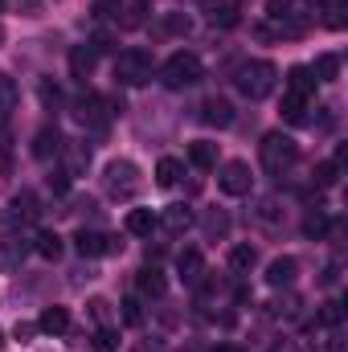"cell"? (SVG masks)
I'll list each match as a JSON object with an SVG mask.
<instances>
[{
	"mask_svg": "<svg viewBox=\"0 0 348 352\" xmlns=\"http://www.w3.org/2000/svg\"><path fill=\"white\" fill-rule=\"evenodd\" d=\"M279 82V70L270 66V62H246L242 70H238V78H234V87L242 90L250 102H262L270 90Z\"/></svg>",
	"mask_w": 348,
	"mask_h": 352,
	"instance_id": "cell-1",
	"label": "cell"
},
{
	"mask_svg": "<svg viewBox=\"0 0 348 352\" xmlns=\"http://www.w3.org/2000/svg\"><path fill=\"white\" fill-rule=\"evenodd\" d=\"M299 160V144L291 140V135H283V131H270L266 140H262V168L274 176H283L291 164Z\"/></svg>",
	"mask_w": 348,
	"mask_h": 352,
	"instance_id": "cell-2",
	"label": "cell"
},
{
	"mask_svg": "<svg viewBox=\"0 0 348 352\" xmlns=\"http://www.w3.org/2000/svg\"><path fill=\"white\" fill-rule=\"evenodd\" d=\"M201 74H205V66H201V58L197 54H173L164 66H160V78H164V87L168 90H184L193 87V82H201Z\"/></svg>",
	"mask_w": 348,
	"mask_h": 352,
	"instance_id": "cell-3",
	"label": "cell"
},
{
	"mask_svg": "<svg viewBox=\"0 0 348 352\" xmlns=\"http://www.w3.org/2000/svg\"><path fill=\"white\" fill-rule=\"evenodd\" d=\"M152 54L148 50H123L119 58H115V78L123 82V87H144V82H152Z\"/></svg>",
	"mask_w": 348,
	"mask_h": 352,
	"instance_id": "cell-4",
	"label": "cell"
},
{
	"mask_svg": "<svg viewBox=\"0 0 348 352\" xmlns=\"http://www.w3.org/2000/svg\"><path fill=\"white\" fill-rule=\"evenodd\" d=\"M102 184H107V192L111 197H119V201H127V197H135L140 192V168L131 164V160H111L107 164V173H102Z\"/></svg>",
	"mask_w": 348,
	"mask_h": 352,
	"instance_id": "cell-5",
	"label": "cell"
},
{
	"mask_svg": "<svg viewBox=\"0 0 348 352\" xmlns=\"http://www.w3.org/2000/svg\"><path fill=\"white\" fill-rule=\"evenodd\" d=\"M217 184H221V192H230V197H246V192H250V184H254L250 164H242V160L221 164V168H217Z\"/></svg>",
	"mask_w": 348,
	"mask_h": 352,
	"instance_id": "cell-6",
	"label": "cell"
},
{
	"mask_svg": "<svg viewBox=\"0 0 348 352\" xmlns=\"http://www.w3.org/2000/svg\"><path fill=\"white\" fill-rule=\"evenodd\" d=\"M123 242H115V238H107V234H98V230H78L74 234V250L83 254V258H102V254H115Z\"/></svg>",
	"mask_w": 348,
	"mask_h": 352,
	"instance_id": "cell-7",
	"label": "cell"
},
{
	"mask_svg": "<svg viewBox=\"0 0 348 352\" xmlns=\"http://www.w3.org/2000/svg\"><path fill=\"white\" fill-rule=\"evenodd\" d=\"M62 160H66V176H83L90 168V148L83 140H70V144H62Z\"/></svg>",
	"mask_w": 348,
	"mask_h": 352,
	"instance_id": "cell-8",
	"label": "cell"
},
{
	"mask_svg": "<svg viewBox=\"0 0 348 352\" xmlns=\"http://www.w3.org/2000/svg\"><path fill=\"white\" fill-rule=\"evenodd\" d=\"M160 226H164L168 234H176V238L188 234V230H193V209H188V205H168V209L160 213Z\"/></svg>",
	"mask_w": 348,
	"mask_h": 352,
	"instance_id": "cell-9",
	"label": "cell"
},
{
	"mask_svg": "<svg viewBox=\"0 0 348 352\" xmlns=\"http://www.w3.org/2000/svg\"><path fill=\"white\" fill-rule=\"evenodd\" d=\"M287 90L299 94V98H312V94H316V74H312V66H291V70H287Z\"/></svg>",
	"mask_w": 348,
	"mask_h": 352,
	"instance_id": "cell-10",
	"label": "cell"
},
{
	"mask_svg": "<svg viewBox=\"0 0 348 352\" xmlns=\"http://www.w3.org/2000/svg\"><path fill=\"white\" fill-rule=\"evenodd\" d=\"M201 119H205V123H213V127H230V123H234V107H230L226 98H205Z\"/></svg>",
	"mask_w": 348,
	"mask_h": 352,
	"instance_id": "cell-11",
	"label": "cell"
},
{
	"mask_svg": "<svg viewBox=\"0 0 348 352\" xmlns=\"http://www.w3.org/2000/svg\"><path fill=\"white\" fill-rule=\"evenodd\" d=\"M156 226H160V217L152 209H131L127 213V234H135V238H152Z\"/></svg>",
	"mask_w": 348,
	"mask_h": 352,
	"instance_id": "cell-12",
	"label": "cell"
},
{
	"mask_svg": "<svg viewBox=\"0 0 348 352\" xmlns=\"http://www.w3.org/2000/svg\"><path fill=\"white\" fill-rule=\"evenodd\" d=\"M295 274H299V263L295 258H274V263L266 266V283L270 287H291Z\"/></svg>",
	"mask_w": 348,
	"mask_h": 352,
	"instance_id": "cell-13",
	"label": "cell"
},
{
	"mask_svg": "<svg viewBox=\"0 0 348 352\" xmlns=\"http://www.w3.org/2000/svg\"><path fill=\"white\" fill-rule=\"evenodd\" d=\"M201 8L209 12V21L213 25H221V29H234L238 25V8L234 4H226V0H201Z\"/></svg>",
	"mask_w": 348,
	"mask_h": 352,
	"instance_id": "cell-14",
	"label": "cell"
},
{
	"mask_svg": "<svg viewBox=\"0 0 348 352\" xmlns=\"http://www.w3.org/2000/svg\"><path fill=\"white\" fill-rule=\"evenodd\" d=\"M25 238H0V270H17L25 258Z\"/></svg>",
	"mask_w": 348,
	"mask_h": 352,
	"instance_id": "cell-15",
	"label": "cell"
},
{
	"mask_svg": "<svg viewBox=\"0 0 348 352\" xmlns=\"http://www.w3.org/2000/svg\"><path fill=\"white\" fill-rule=\"evenodd\" d=\"M58 152H62V135H58L54 127H41L37 140H33V156H37V160H50V156H58Z\"/></svg>",
	"mask_w": 348,
	"mask_h": 352,
	"instance_id": "cell-16",
	"label": "cell"
},
{
	"mask_svg": "<svg viewBox=\"0 0 348 352\" xmlns=\"http://www.w3.org/2000/svg\"><path fill=\"white\" fill-rule=\"evenodd\" d=\"M135 287H140V295H148V299H160L168 283H164V274H160L156 266H144V270H140V278H135Z\"/></svg>",
	"mask_w": 348,
	"mask_h": 352,
	"instance_id": "cell-17",
	"label": "cell"
},
{
	"mask_svg": "<svg viewBox=\"0 0 348 352\" xmlns=\"http://www.w3.org/2000/svg\"><path fill=\"white\" fill-rule=\"evenodd\" d=\"M37 328L50 332V336H62V332L70 328V311H66V307H45L41 320H37Z\"/></svg>",
	"mask_w": 348,
	"mask_h": 352,
	"instance_id": "cell-18",
	"label": "cell"
},
{
	"mask_svg": "<svg viewBox=\"0 0 348 352\" xmlns=\"http://www.w3.org/2000/svg\"><path fill=\"white\" fill-rule=\"evenodd\" d=\"M254 263H259V250H254L250 242H238V246L230 250V270H234V274H250Z\"/></svg>",
	"mask_w": 348,
	"mask_h": 352,
	"instance_id": "cell-19",
	"label": "cell"
},
{
	"mask_svg": "<svg viewBox=\"0 0 348 352\" xmlns=\"http://www.w3.org/2000/svg\"><path fill=\"white\" fill-rule=\"evenodd\" d=\"M176 270H180L184 283H201V274H205V258H201V250H184V254L176 258Z\"/></svg>",
	"mask_w": 348,
	"mask_h": 352,
	"instance_id": "cell-20",
	"label": "cell"
},
{
	"mask_svg": "<svg viewBox=\"0 0 348 352\" xmlns=\"http://www.w3.org/2000/svg\"><path fill=\"white\" fill-rule=\"evenodd\" d=\"M94 50H90V41L87 45H74L70 50V70H74V78H90V70H94Z\"/></svg>",
	"mask_w": 348,
	"mask_h": 352,
	"instance_id": "cell-21",
	"label": "cell"
},
{
	"mask_svg": "<svg viewBox=\"0 0 348 352\" xmlns=\"http://www.w3.org/2000/svg\"><path fill=\"white\" fill-rule=\"evenodd\" d=\"M279 115L287 119V123H303L307 119V98H299V94H283V107H279Z\"/></svg>",
	"mask_w": 348,
	"mask_h": 352,
	"instance_id": "cell-22",
	"label": "cell"
},
{
	"mask_svg": "<svg viewBox=\"0 0 348 352\" xmlns=\"http://www.w3.org/2000/svg\"><path fill=\"white\" fill-rule=\"evenodd\" d=\"M33 250H37L41 258H50V263H58V258H62V238L50 234V230H41V234L33 238Z\"/></svg>",
	"mask_w": 348,
	"mask_h": 352,
	"instance_id": "cell-23",
	"label": "cell"
},
{
	"mask_svg": "<svg viewBox=\"0 0 348 352\" xmlns=\"http://www.w3.org/2000/svg\"><path fill=\"white\" fill-rule=\"evenodd\" d=\"M188 160H193L197 168H217V144H205V140H197V144L188 148Z\"/></svg>",
	"mask_w": 348,
	"mask_h": 352,
	"instance_id": "cell-24",
	"label": "cell"
},
{
	"mask_svg": "<svg viewBox=\"0 0 348 352\" xmlns=\"http://www.w3.org/2000/svg\"><path fill=\"white\" fill-rule=\"evenodd\" d=\"M312 74H316V82H336V74H340V58H336V54H320Z\"/></svg>",
	"mask_w": 348,
	"mask_h": 352,
	"instance_id": "cell-25",
	"label": "cell"
},
{
	"mask_svg": "<svg viewBox=\"0 0 348 352\" xmlns=\"http://www.w3.org/2000/svg\"><path fill=\"white\" fill-rule=\"evenodd\" d=\"M180 173H184V168H180V160L164 156V160L156 164V184H160V188H173L176 180H180Z\"/></svg>",
	"mask_w": 348,
	"mask_h": 352,
	"instance_id": "cell-26",
	"label": "cell"
},
{
	"mask_svg": "<svg viewBox=\"0 0 348 352\" xmlns=\"http://www.w3.org/2000/svg\"><path fill=\"white\" fill-rule=\"evenodd\" d=\"M144 12H148V0H131L119 16V29H140L144 25Z\"/></svg>",
	"mask_w": 348,
	"mask_h": 352,
	"instance_id": "cell-27",
	"label": "cell"
},
{
	"mask_svg": "<svg viewBox=\"0 0 348 352\" xmlns=\"http://www.w3.org/2000/svg\"><path fill=\"white\" fill-rule=\"evenodd\" d=\"M17 98H21V94H17V82H12L8 74H0V115H8V111L17 107Z\"/></svg>",
	"mask_w": 348,
	"mask_h": 352,
	"instance_id": "cell-28",
	"label": "cell"
},
{
	"mask_svg": "<svg viewBox=\"0 0 348 352\" xmlns=\"http://www.w3.org/2000/svg\"><path fill=\"white\" fill-rule=\"evenodd\" d=\"M90 316H94L98 328H115V311H111L107 299H90Z\"/></svg>",
	"mask_w": 348,
	"mask_h": 352,
	"instance_id": "cell-29",
	"label": "cell"
},
{
	"mask_svg": "<svg viewBox=\"0 0 348 352\" xmlns=\"http://www.w3.org/2000/svg\"><path fill=\"white\" fill-rule=\"evenodd\" d=\"M312 180H316L320 188H332V184L340 180V168H336L332 160H324V164H316V173H312Z\"/></svg>",
	"mask_w": 348,
	"mask_h": 352,
	"instance_id": "cell-30",
	"label": "cell"
},
{
	"mask_svg": "<svg viewBox=\"0 0 348 352\" xmlns=\"http://www.w3.org/2000/svg\"><path fill=\"white\" fill-rule=\"evenodd\" d=\"M226 230H230V217H226L221 209H213V213L205 217V234H209V238H221Z\"/></svg>",
	"mask_w": 348,
	"mask_h": 352,
	"instance_id": "cell-31",
	"label": "cell"
},
{
	"mask_svg": "<svg viewBox=\"0 0 348 352\" xmlns=\"http://www.w3.org/2000/svg\"><path fill=\"white\" fill-rule=\"evenodd\" d=\"M12 209H17V217H37V201H33V192H21V197L12 201Z\"/></svg>",
	"mask_w": 348,
	"mask_h": 352,
	"instance_id": "cell-32",
	"label": "cell"
},
{
	"mask_svg": "<svg viewBox=\"0 0 348 352\" xmlns=\"http://www.w3.org/2000/svg\"><path fill=\"white\" fill-rule=\"evenodd\" d=\"M324 230H328V217H324V213H312V217L303 221V234H307V238H324Z\"/></svg>",
	"mask_w": 348,
	"mask_h": 352,
	"instance_id": "cell-33",
	"label": "cell"
},
{
	"mask_svg": "<svg viewBox=\"0 0 348 352\" xmlns=\"http://www.w3.org/2000/svg\"><path fill=\"white\" fill-rule=\"evenodd\" d=\"M259 221H266V226H274V221H279V201H274V197L259 201Z\"/></svg>",
	"mask_w": 348,
	"mask_h": 352,
	"instance_id": "cell-34",
	"label": "cell"
},
{
	"mask_svg": "<svg viewBox=\"0 0 348 352\" xmlns=\"http://www.w3.org/2000/svg\"><path fill=\"white\" fill-rule=\"evenodd\" d=\"M164 29H168V33H188L193 25H188L184 12H168V16H164Z\"/></svg>",
	"mask_w": 348,
	"mask_h": 352,
	"instance_id": "cell-35",
	"label": "cell"
},
{
	"mask_svg": "<svg viewBox=\"0 0 348 352\" xmlns=\"http://www.w3.org/2000/svg\"><path fill=\"white\" fill-rule=\"evenodd\" d=\"M98 352H111V349H119V336H115V328H98Z\"/></svg>",
	"mask_w": 348,
	"mask_h": 352,
	"instance_id": "cell-36",
	"label": "cell"
},
{
	"mask_svg": "<svg viewBox=\"0 0 348 352\" xmlns=\"http://www.w3.org/2000/svg\"><path fill=\"white\" fill-rule=\"evenodd\" d=\"M123 320H127V324H140V320H144V311H140V299H135V295H131V299H123Z\"/></svg>",
	"mask_w": 348,
	"mask_h": 352,
	"instance_id": "cell-37",
	"label": "cell"
},
{
	"mask_svg": "<svg viewBox=\"0 0 348 352\" xmlns=\"http://www.w3.org/2000/svg\"><path fill=\"white\" fill-rule=\"evenodd\" d=\"M324 324H340V303H324Z\"/></svg>",
	"mask_w": 348,
	"mask_h": 352,
	"instance_id": "cell-38",
	"label": "cell"
},
{
	"mask_svg": "<svg viewBox=\"0 0 348 352\" xmlns=\"http://www.w3.org/2000/svg\"><path fill=\"white\" fill-rule=\"evenodd\" d=\"M135 352H168V344H164V340H140Z\"/></svg>",
	"mask_w": 348,
	"mask_h": 352,
	"instance_id": "cell-39",
	"label": "cell"
},
{
	"mask_svg": "<svg viewBox=\"0 0 348 352\" xmlns=\"http://www.w3.org/2000/svg\"><path fill=\"white\" fill-rule=\"evenodd\" d=\"M111 8H119V0H94V12H98V16H107Z\"/></svg>",
	"mask_w": 348,
	"mask_h": 352,
	"instance_id": "cell-40",
	"label": "cell"
},
{
	"mask_svg": "<svg viewBox=\"0 0 348 352\" xmlns=\"http://www.w3.org/2000/svg\"><path fill=\"white\" fill-rule=\"evenodd\" d=\"M37 332V324H17V340H29Z\"/></svg>",
	"mask_w": 348,
	"mask_h": 352,
	"instance_id": "cell-41",
	"label": "cell"
},
{
	"mask_svg": "<svg viewBox=\"0 0 348 352\" xmlns=\"http://www.w3.org/2000/svg\"><path fill=\"white\" fill-rule=\"evenodd\" d=\"M303 4H316V8H320V4H324V0H303Z\"/></svg>",
	"mask_w": 348,
	"mask_h": 352,
	"instance_id": "cell-42",
	"label": "cell"
},
{
	"mask_svg": "<svg viewBox=\"0 0 348 352\" xmlns=\"http://www.w3.org/2000/svg\"><path fill=\"white\" fill-rule=\"evenodd\" d=\"M0 12H4V0H0Z\"/></svg>",
	"mask_w": 348,
	"mask_h": 352,
	"instance_id": "cell-43",
	"label": "cell"
},
{
	"mask_svg": "<svg viewBox=\"0 0 348 352\" xmlns=\"http://www.w3.org/2000/svg\"><path fill=\"white\" fill-rule=\"evenodd\" d=\"M0 344H4V336H0Z\"/></svg>",
	"mask_w": 348,
	"mask_h": 352,
	"instance_id": "cell-44",
	"label": "cell"
}]
</instances>
